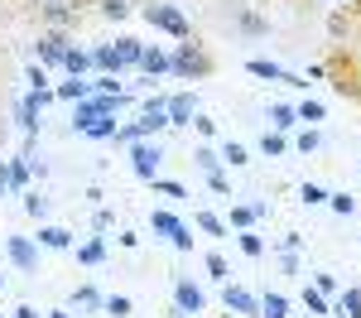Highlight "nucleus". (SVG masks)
Instances as JSON below:
<instances>
[{"label": "nucleus", "mask_w": 361, "mask_h": 318, "mask_svg": "<svg viewBox=\"0 0 361 318\" xmlns=\"http://www.w3.org/2000/svg\"><path fill=\"white\" fill-rule=\"evenodd\" d=\"M337 318H361V289H347L337 299Z\"/></svg>", "instance_id": "nucleus-30"}, {"label": "nucleus", "mask_w": 361, "mask_h": 318, "mask_svg": "<svg viewBox=\"0 0 361 318\" xmlns=\"http://www.w3.org/2000/svg\"><path fill=\"white\" fill-rule=\"evenodd\" d=\"M193 130L202 135V140H212V135H217V121H212V116H202V111H197V116H193Z\"/></svg>", "instance_id": "nucleus-42"}, {"label": "nucleus", "mask_w": 361, "mask_h": 318, "mask_svg": "<svg viewBox=\"0 0 361 318\" xmlns=\"http://www.w3.org/2000/svg\"><path fill=\"white\" fill-rule=\"evenodd\" d=\"M236 29H241L246 39H265V34H270V20L255 15V10H236Z\"/></svg>", "instance_id": "nucleus-16"}, {"label": "nucleus", "mask_w": 361, "mask_h": 318, "mask_svg": "<svg viewBox=\"0 0 361 318\" xmlns=\"http://www.w3.org/2000/svg\"><path fill=\"white\" fill-rule=\"evenodd\" d=\"M92 227H97V231H106V227H111V212H106V207H97V217H92Z\"/></svg>", "instance_id": "nucleus-48"}, {"label": "nucleus", "mask_w": 361, "mask_h": 318, "mask_svg": "<svg viewBox=\"0 0 361 318\" xmlns=\"http://www.w3.org/2000/svg\"><path fill=\"white\" fill-rule=\"evenodd\" d=\"M15 318H39V314H34L29 304H20V309H15Z\"/></svg>", "instance_id": "nucleus-49"}, {"label": "nucleus", "mask_w": 361, "mask_h": 318, "mask_svg": "<svg viewBox=\"0 0 361 318\" xmlns=\"http://www.w3.org/2000/svg\"><path fill=\"white\" fill-rule=\"evenodd\" d=\"M313 289H318V294H337V280L328 270H318V275H313Z\"/></svg>", "instance_id": "nucleus-44"}, {"label": "nucleus", "mask_w": 361, "mask_h": 318, "mask_svg": "<svg viewBox=\"0 0 361 318\" xmlns=\"http://www.w3.org/2000/svg\"><path fill=\"white\" fill-rule=\"evenodd\" d=\"M140 73H145V78H159V73H169V54H164V49H145V58H140Z\"/></svg>", "instance_id": "nucleus-23"}, {"label": "nucleus", "mask_w": 361, "mask_h": 318, "mask_svg": "<svg viewBox=\"0 0 361 318\" xmlns=\"http://www.w3.org/2000/svg\"><path fill=\"white\" fill-rule=\"evenodd\" d=\"M159 164H164V145L159 140H135L130 145V169L140 178H159Z\"/></svg>", "instance_id": "nucleus-6"}, {"label": "nucleus", "mask_w": 361, "mask_h": 318, "mask_svg": "<svg viewBox=\"0 0 361 318\" xmlns=\"http://www.w3.org/2000/svg\"><path fill=\"white\" fill-rule=\"evenodd\" d=\"M82 135H92V140H116V116H102V121H92Z\"/></svg>", "instance_id": "nucleus-31"}, {"label": "nucleus", "mask_w": 361, "mask_h": 318, "mask_svg": "<svg viewBox=\"0 0 361 318\" xmlns=\"http://www.w3.org/2000/svg\"><path fill=\"white\" fill-rule=\"evenodd\" d=\"M193 222H197V227H202V231H207V236H217V241H222L226 231H231V227H226V222H222V217H212V212H197Z\"/></svg>", "instance_id": "nucleus-32"}, {"label": "nucleus", "mask_w": 361, "mask_h": 318, "mask_svg": "<svg viewBox=\"0 0 361 318\" xmlns=\"http://www.w3.org/2000/svg\"><path fill=\"white\" fill-rule=\"evenodd\" d=\"M357 82H361V68H357Z\"/></svg>", "instance_id": "nucleus-53"}, {"label": "nucleus", "mask_w": 361, "mask_h": 318, "mask_svg": "<svg viewBox=\"0 0 361 318\" xmlns=\"http://www.w3.org/2000/svg\"><path fill=\"white\" fill-rule=\"evenodd\" d=\"M87 97H92V82H82V78L54 87V102H87Z\"/></svg>", "instance_id": "nucleus-18"}, {"label": "nucleus", "mask_w": 361, "mask_h": 318, "mask_svg": "<svg viewBox=\"0 0 361 318\" xmlns=\"http://www.w3.org/2000/svg\"><path fill=\"white\" fill-rule=\"evenodd\" d=\"M212 68H217V63H212V54H207L197 39H183V44L169 54V73H178V78H188V82H193V78H212Z\"/></svg>", "instance_id": "nucleus-1"}, {"label": "nucleus", "mask_w": 361, "mask_h": 318, "mask_svg": "<svg viewBox=\"0 0 361 318\" xmlns=\"http://www.w3.org/2000/svg\"><path fill=\"white\" fill-rule=\"evenodd\" d=\"M25 212H29V217H34V222H44V217L54 212V202L44 198L39 188H29V193H25Z\"/></svg>", "instance_id": "nucleus-24"}, {"label": "nucleus", "mask_w": 361, "mask_h": 318, "mask_svg": "<svg viewBox=\"0 0 361 318\" xmlns=\"http://www.w3.org/2000/svg\"><path fill=\"white\" fill-rule=\"evenodd\" d=\"M102 314H106V318H130V299H126V294H106Z\"/></svg>", "instance_id": "nucleus-33"}, {"label": "nucleus", "mask_w": 361, "mask_h": 318, "mask_svg": "<svg viewBox=\"0 0 361 318\" xmlns=\"http://www.w3.org/2000/svg\"><path fill=\"white\" fill-rule=\"evenodd\" d=\"M202 265H207V275H212L217 285H226V280H231V265H226V256H217V251H207V256H202Z\"/></svg>", "instance_id": "nucleus-29"}, {"label": "nucleus", "mask_w": 361, "mask_h": 318, "mask_svg": "<svg viewBox=\"0 0 361 318\" xmlns=\"http://www.w3.org/2000/svg\"><path fill=\"white\" fill-rule=\"evenodd\" d=\"M140 15H145V25L164 29L169 39H178V44H183V39H193V25H188V20H183V10H178V5H164V0H159V5H154V0H149V5H145V10H140Z\"/></svg>", "instance_id": "nucleus-2"}, {"label": "nucleus", "mask_w": 361, "mask_h": 318, "mask_svg": "<svg viewBox=\"0 0 361 318\" xmlns=\"http://www.w3.org/2000/svg\"><path fill=\"white\" fill-rule=\"evenodd\" d=\"M97 10H102V20H126L130 15V0H97Z\"/></svg>", "instance_id": "nucleus-34"}, {"label": "nucleus", "mask_w": 361, "mask_h": 318, "mask_svg": "<svg viewBox=\"0 0 361 318\" xmlns=\"http://www.w3.org/2000/svg\"><path fill=\"white\" fill-rule=\"evenodd\" d=\"M207 188H212V193H222V198H231V183H226V173H207Z\"/></svg>", "instance_id": "nucleus-45"}, {"label": "nucleus", "mask_w": 361, "mask_h": 318, "mask_svg": "<svg viewBox=\"0 0 361 318\" xmlns=\"http://www.w3.org/2000/svg\"><path fill=\"white\" fill-rule=\"evenodd\" d=\"M260 154H265V159H279V154H289V140H284L279 130H265V135H260Z\"/></svg>", "instance_id": "nucleus-28"}, {"label": "nucleus", "mask_w": 361, "mask_h": 318, "mask_svg": "<svg viewBox=\"0 0 361 318\" xmlns=\"http://www.w3.org/2000/svg\"><path fill=\"white\" fill-rule=\"evenodd\" d=\"M294 111H299V121H308V126H313V121H323V102H313V97H308V102H299V106H294Z\"/></svg>", "instance_id": "nucleus-38"}, {"label": "nucleus", "mask_w": 361, "mask_h": 318, "mask_svg": "<svg viewBox=\"0 0 361 318\" xmlns=\"http://www.w3.org/2000/svg\"><path fill=\"white\" fill-rule=\"evenodd\" d=\"M0 149H5V121H0Z\"/></svg>", "instance_id": "nucleus-51"}, {"label": "nucleus", "mask_w": 361, "mask_h": 318, "mask_svg": "<svg viewBox=\"0 0 361 318\" xmlns=\"http://www.w3.org/2000/svg\"><path fill=\"white\" fill-rule=\"evenodd\" d=\"M63 68H68L73 78H82V73H92V54H87V49H68V54H63Z\"/></svg>", "instance_id": "nucleus-27"}, {"label": "nucleus", "mask_w": 361, "mask_h": 318, "mask_svg": "<svg viewBox=\"0 0 361 318\" xmlns=\"http://www.w3.org/2000/svg\"><path fill=\"white\" fill-rule=\"evenodd\" d=\"M0 294H5V275H0Z\"/></svg>", "instance_id": "nucleus-52"}, {"label": "nucleus", "mask_w": 361, "mask_h": 318, "mask_svg": "<svg viewBox=\"0 0 361 318\" xmlns=\"http://www.w3.org/2000/svg\"><path fill=\"white\" fill-rule=\"evenodd\" d=\"M149 227L159 231V236H169L178 251H193V231H188L183 217H173V212H164V207H154V212H149Z\"/></svg>", "instance_id": "nucleus-4"}, {"label": "nucleus", "mask_w": 361, "mask_h": 318, "mask_svg": "<svg viewBox=\"0 0 361 318\" xmlns=\"http://www.w3.org/2000/svg\"><path fill=\"white\" fill-rule=\"evenodd\" d=\"M222 304H226V314H241V318H260V299H255L250 289L231 285V280H226V289H222Z\"/></svg>", "instance_id": "nucleus-10"}, {"label": "nucleus", "mask_w": 361, "mask_h": 318, "mask_svg": "<svg viewBox=\"0 0 361 318\" xmlns=\"http://www.w3.org/2000/svg\"><path fill=\"white\" fill-rule=\"evenodd\" d=\"M304 309H308L313 318H328V314H333V304H328V294H318L313 285H304Z\"/></svg>", "instance_id": "nucleus-26"}, {"label": "nucleus", "mask_w": 361, "mask_h": 318, "mask_svg": "<svg viewBox=\"0 0 361 318\" xmlns=\"http://www.w3.org/2000/svg\"><path fill=\"white\" fill-rule=\"evenodd\" d=\"M217 154H222V164H231V169H246V164H250V149H246V145H236V140H226Z\"/></svg>", "instance_id": "nucleus-25"}, {"label": "nucleus", "mask_w": 361, "mask_h": 318, "mask_svg": "<svg viewBox=\"0 0 361 318\" xmlns=\"http://www.w3.org/2000/svg\"><path fill=\"white\" fill-rule=\"evenodd\" d=\"M328 207L342 212V217H352V212H357V198H352V193H328Z\"/></svg>", "instance_id": "nucleus-39"}, {"label": "nucleus", "mask_w": 361, "mask_h": 318, "mask_svg": "<svg viewBox=\"0 0 361 318\" xmlns=\"http://www.w3.org/2000/svg\"><path fill=\"white\" fill-rule=\"evenodd\" d=\"M73 304H78V309H92V314H102L106 294H102L97 285H78V289H73Z\"/></svg>", "instance_id": "nucleus-19"}, {"label": "nucleus", "mask_w": 361, "mask_h": 318, "mask_svg": "<svg viewBox=\"0 0 361 318\" xmlns=\"http://www.w3.org/2000/svg\"><path fill=\"white\" fill-rule=\"evenodd\" d=\"M149 183H154L159 193H169V198H188V188H183V183H173V178H149Z\"/></svg>", "instance_id": "nucleus-41"}, {"label": "nucleus", "mask_w": 361, "mask_h": 318, "mask_svg": "<svg viewBox=\"0 0 361 318\" xmlns=\"http://www.w3.org/2000/svg\"><path fill=\"white\" fill-rule=\"evenodd\" d=\"M260 318H289V299L270 289V294H260Z\"/></svg>", "instance_id": "nucleus-20"}, {"label": "nucleus", "mask_w": 361, "mask_h": 318, "mask_svg": "<svg viewBox=\"0 0 361 318\" xmlns=\"http://www.w3.org/2000/svg\"><path fill=\"white\" fill-rule=\"evenodd\" d=\"M246 73L250 78H270V82H289V87H308V82H299L289 68H279V63H270V58H250L246 63Z\"/></svg>", "instance_id": "nucleus-11"}, {"label": "nucleus", "mask_w": 361, "mask_h": 318, "mask_svg": "<svg viewBox=\"0 0 361 318\" xmlns=\"http://www.w3.org/2000/svg\"><path fill=\"white\" fill-rule=\"evenodd\" d=\"M34 246H44V251H68V246H73V231L39 222V236H34Z\"/></svg>", "instance_id": "nucleus-13"}, {"label": "nucleus", "mask_w": 361, "mask_h": 318, "mask_svg": "<svg viewBox=\"0 0 361 318\" xmlns=\"http://www.w3.org/2000/svg\"><path fill=\"white\" fill-rule=\"evenodd\" d=\"M270 126H275L279 135H289V130L299 126V111H294L289 102H275V106H270Z\"/></svg>", "instance_id": "nucleus-17"}, {"label": "nucleus", "mask_w": 361, "mask_h": 318, "mask_svg": "<svg viewBox=\"0 0 361 318\" xmlns=\"http://www.w3.org/2000/svg\"><path fill=\"white\" fill-rule=\"evenodd\" d=\"M299 246H304V236H299V231H289V236L279 241V251H299Z\"/></svg>", "instance_id": "nucleus-47"}, {"label": "nucleus", "mask_w": 361, "mask_h": 318, "mask_svg": "<svg viewBox=\"0 0 361 318\" xmlns=\"http://www.w3.org/2000/svg\"><path fill=\"white\" fill-rule=\"evenodd\" d=\"M121 102H126V92H121V97H102V92H92L87 102H78V111H73V130H87L92 121L116 116V111H121Z\"/></svg>", "instance_id": "nucleus-3"}, {"label": "nucleus", "mask_w": 361, "mask_h": 318, "mask_svg": "<svg viewBox=\"0 0 361 318\" xmlns=\"http://www.w3.org/2000/svg\"><path fill=\"white\" fill-rule=\"evenodd\" d=\"M29 82H34V92H44L49 87V68H39V63H29V73H25Z\"/></svg>", "instance_id": "nucleus-43"}, {"label": "nucleus", "mask_w": 361, "mask_h": 318, "mask_svg": "<svg viewBox=\"0 0 361 318\" xmlns=\"http://www.w3.org/2000/svg\"><path fill=\"white\" fill-rule=\"evenodd\" d=\"M318 145H323V135H318V130H313V126H308V130H299V135H294V149H299V154H313V149H318Z\"/></svg>", "instance_id": "nucleus-36"}, {"label": "nucleus", "mask_w": 361, "mask_h": 318, "mask_svg": "<svg viewBox=\"0 0 361 318\" xmlns=\"http://www.w3.org/2000/svg\"><path fill=\"white\" fill-rule=\"evenodd\" d=\"M5 173H10V188H20V193H29V154H20V159H10L5 164Z\"/></svg>", "instance_id": "nucleus-21"}, {"label": "nucleus", "mask_w": 361, "mask_h": 318, "mask_svg": "<svg viewBox=\"0 0 361 318\" xmlns=\"http://www.w3.org/2000/svg\"><path fill=\"white\" fill-rule=\"evenodd\" d=\"M92 73H106V78H121V73H126L111 44H97V49H92Z\"/></svg>", "instance_id": "nucleus-14"}, {"label": "nucleus", "mask_w": 361, "mask_h": 318, "mask_svg": "<svg viewBox=\"0 0 361 318\" xmlns=\"http://www.w3.org/2000/svg\"><path fill=\"white\" fill-rule=\"evenodd\" d=\"M5 256L15 270H25V275H39V246H34V236H20V231H10L5 236Z\"/></svg>", "instance_id": "nucleus-5"}, {"label": "nucleus", "mask_w": 361, "mask_h": 318, "mask_svg": "<svg viewBox=\"0 0 361 318\" xmlns=\"http://www.w3.org/2000/svg\"><path fill=\"white\" fill-rule=\"evenodd\" d=\"M34 54H39V68H63L68 34H63V29H44V34H39V44H34Z\"/></svg>", "instance_id": "nucleus-8"}, {"label": "nucleus", "mask_w": 361, "mask_h": 318, "mask_svg": "<svg viewBox=\"0 0 361 318\" xmlns=\"http://www.w3.org/2000/svg\"><path fill=\"white\" fill-rule=\"evenodd\" d=\"M111 49H116V58H121V68H126V73H130V68H140V58H145V44H140V39H130V34H121Z\"/></svg>", "instance_id": "nucleus-15"}, {"label": "nucleus", "mask_w": 361, "mask_h": 318, "mask_svg": "<svg viewBox=\"0 0 361 318\" xmlns=\"http://www.w3.org/2000/svg\"><path fill=\"white\" fill-rule=\"evenodd\" d=\"M299 198H304L308 207H323V202H328V188H323V183H304V188H299Z\"/></svg>", "instance_id": "nucleus-37"}, {"label": "nucleus", "mask_w": 361, "mask_h": 318, "mask_svg": "<svg viewBox=\"0 0 361 318\" xmlns=\"http://www.w3.org/2000/svg\"><path fill=\"white\" fill-rule=\"evenodd\" d=\"M164 111H169V126H193L197 97H193V92H178V97H169V102H164Z\"/></svg>", "instance_id": "nucleus-12"}, {"label": "nucleus", "mask_w": 361, "mask_h": 318, "mask_svg": "<svg viewBox=\"0 0 361 318\" xmlns=\"http://www.w3.org/2000/svg\"><path fill=\"white\" fill-rule=\"evenodd\" d=\"M49 318H73V314H68V309H49Z\"/></svg>", "instance_id": "nucleus-50"}, {"label": "nucleus", "mask_w": 361, "mask_h": 318, "mask_svg": "<svg viewBox=\"0 0 361 318\" xmlns=\"http://www.w3.org/2000/svg\"><path fill=\"white\" fill-rule=\"evenodd\" d=\"M39 20H44V29H63L68 34V29L78 25V5L73 0H44L39 5Z\"/></svg>", "instance_id": "nucleus-9"}, {"label": "nucleus", "mask_w": 361, "mask_h": 318, "mask_svg": "<svg viewBox=\"0 0 361 318\" xmlns=\"http://www.w3.org/2000/svg\"><path fill=\"white\" fill-rule=\"evenodd\" d=\"M207 314V294L193 280H173V318H197Z\"/></svg>", "instance_id": "nucleus-7"}, {"label": "nucleus", "mask_w": 361, "mask_h": 318, "mask_svg": "<svg viewBox=\"0 0 361 318\" xmlns=\"http://www.w3.org/2000/svg\"><path fill=\"white\" fill-rule=\"evenodd\" d=\"M193 164L202 173H222V154H217L212 145H193Z\"/></svg>", "instance_id": "nucleus-22"}, {"label": "nucleus", "mask_w": 361, "mask_h": 318, "mask_svg": "<svg viewBox=\"0 0 361 318\" xmlns=\"http://www.w3.org/2000/svg\"><path fill=\"white\" fill-rule=\"evenodd\" d=\"M78 260H82V265H102V260H106V246H102V241H87L82 251H78Z\"/></svg>", "instance_id": "nucleus-40"}, {"label": "nucleus", "mask_w": 361, "mask_h": 318, "mask_svg": "<svg viewBox=\"0 0 361 318\" xmlns=\"http://www.w3.org/2000/svg\"><path fill=\"white\" fill-rule=\"evenodd\" d=\"M279 270H284V275H299V260H294V251H279Z\"/></svg>", "instance_id": "nucleus-46"}, {"label": "nucleus", "mask_w": 361, "mask_h": 318, "mask_svg": "<svg viewBox=\"0 0 361 318\" xmlns=\"http://www.w3.org/2000/svg\"><path fill=\"white\" fill-rule=\"evenodd\" d=\"M236 246H241V251H246V256H255V260H260V256H265V241H260V236H255V231H241V236H236Z\"/></svg>", "instance_id": "nucleus-35"}]
</instances>
